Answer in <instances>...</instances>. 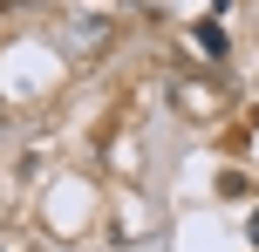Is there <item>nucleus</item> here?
I'll return each mask as SVG.
<instances>
[{
  "instance_id": "nucleus-1",
  "label": "nucleus",
  "mask_w": 259,
  "mask_h": 252,
  "mask_svg": "<svg viewBox=\"0 0 259 252\" xmlns=\"http://www.w3.org/2000/svg\"><path fill=\"white\" fill-rule=\"evenodd\" d=\"M191 34H198V48H205V55H225V34H219V27H211V21H198Z\"/></svg>"
}]
</instances>
